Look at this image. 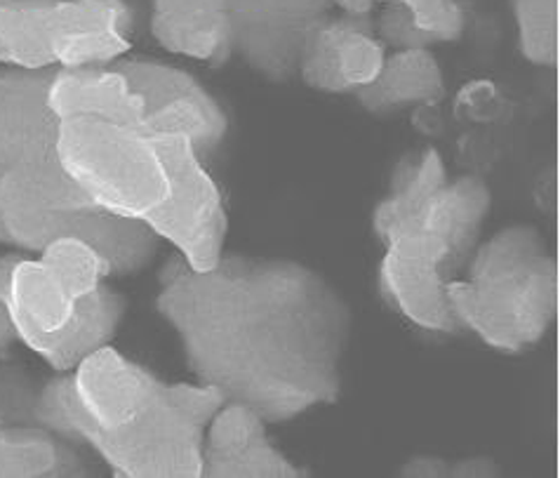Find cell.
<instances>
[{
  "label": "cell",
  "instance_id": "6da1fadb",
  "mask_svg": "<svg viewBox=\"0 0 560 478\" xmlns=\"http://www.w3.org/2000/svg\"><path fill=\"white\" fill-rule=\"evenodd\" d=\"M155 310L200 384L290 422L341 394L351 312L320 273L292 259L222 255L208 271L182 257L161 271Z\"/></svg>",
  "mask_w": 560,
  "mask_h": 478
},
{
  "label": "cell",
  "instance_id": "7a4b0ae2",
  "mask_svg": "<svg viewBox=\"0 0 560 478\" xmlns=\"http://www.w3.org/2000/svg\"><path fill=\"white\" fill-rule=\"evenodd\" d=\"M224 404L210 384H167L106 345L40 384L34 424L95 451L118 478H198Z\"/></svg>",
  "mask_w": 560,
  "mask_h": 478
},
{
  "label": "cell",
  "instance_id": "3957f363",
  "mask_svg": "<svg viewBox=\"0 0 560 478\" xmlns=\"http://www.w3.org/2000/svg\"><path fill=\"white\" fill-rule=\"evenodd\" d=\"M464 330L497 351L539 345L556 318L558 269L533 226H506L474 253L466 281H447Z\"/></svg>",
  "mask_w": 560,
  "mask_h": 478
},
{
  "label": "cell",
  "instance_id": "277c9868",
  "mask_svg": "<svg viewBox=\"0 0 560 478\" xmlns=\"http://www.w3.org/2000/svg\"><path fill=\"white\" fill-rule=\"evenodd\" d=\"M0 229L3 245L38 255L57 238H81L106 259L112 276L142 271L159 248L144 222L100 208L59 159L0 175Z\"/></svg>",
  "mask_w": 560,
  "mask_h": 478
},
{
  "label": "cell",
  "instance_id": "5b68a950",
  "mask_svg": "<svg viewBox=\"0 0 560 478\" xmlns=\"http://www.w3.org/2000/svg\"><path fill=\"white\" fill-rule=\"evenodd\" d=\"M5 304L20 342L57 373H71L106 347L126 314V298L106 283L83 300H71L43 261L28 257L12 269Z\"/></svg>",
  "mask_w": 560,
  "mask_h": 478
},
{
  "label": "cell",
  "instance_id": "8992f818",
  "mask_svg": "<svg viewBox=\"0 0 560 478\" xmlns=\"http://www.w3.org/2000/svg\"><path fill=\"white\" fill-rule=\"evenodd\" d=\"M59 161L100 208L120 218L144 222L170 191L161 153L139 128L100 118L61 120Z\"/></svg>",
  "mask_w": 560,
  "mask_h": 478
},
{
  "label": "cell",
  "instance_id": "52a82bcc",
  "mask_svg": "<svg viewBox=\"0 0 560 478\" xmlns=\"http://www.w3.org/2000/svg\"><path fill=\"white\" fill-rule=\"evenodd\" d=\"M151 142L167 170L170 191L144 224L173 243L191 269L208 271L222 259L229 231L222 191L186 137H151Z\"/></svg>",
  "mask_w": 560,
  "mask_h": 478
},
{
  "label": "cell",
  "instance_id": "ba28073f",
  "mask_svg": "<svg viewBox=\"0 0 560 478\" xmlns=\"http://www.w3.org/2000/svg\"><path fill=\"white\" fill-rule=\"evenodd\" d=\"M114 67L144 104L139 130L147 137H186L200 156L220 149L229 132L226 112L191 73L147 59H118Z\"/></svg>",
  "mask_w": 560,
  "mask_h": 478
},
{
  "label": "cell",
  "instance_id": "9c48e42d",
  "mask_svg": "<svg viewBox=\"0 0 560 478\" xmlns=\"http://www.w3.org/2000/svg\"><path fill=\"white\" fill-rule=\"evenodd\" d=\"M384 243L386 253L380 267L382 298L417 328L443 335L462 333V323L447 298L453 267L445 245L419 226L400 229Z\"/></svg>",
  "mask_w": 560,
  "mask_h": 478
},
{
  "label": "cell",
  "instance_id": "30bf717a",
  "mask_svg": "<svg viewBox=\"0 0 560 478\" xmlns=\"http://www.w3.org/2000/svg\"><path fill=\"white\" fill-rule=\"evenodd\" d=\"M233 53L269 81L300 75L302 59L320 24L323 0H226Z\"/></svg>",
  "mask_w": 560,
  "mask_h": 478
},
{
  "label": "cell",
  "instance_id": "8fae6325",
  "mask_svg": "<svg viewBox=\"0 0 560 478\" xmlns=\"http://www.w3.org/2000/svg\"><path fill=\"white\" fill-rule=\"evenodd\" d=\"M55 71H0V175L59 159L61 120L48 100Z\"/></svg>",
  "mask_w": 560,
  "mask_h": 478
},
{
  "label": "cell",
  "instance_id": "7c38bea8",
  "mask_svg": "<svg viewBox=\"0 0 560 478\" xmlns=\"http://www.w3.org/2000/svg\"><path fill=\"white\" fill-rule=\"evenodd\" d=\"M384 43L368 14L328 20L311 38L300 75L306 85L323 92H355L377 79L384 65Z\"/></svg>",
  "mask_w": 560,
  "mask_h": 478
},
{
  "label": "cell",
  "instance_id": "4fadbf2b",
  "mask_svg": "<svg viewBox=\"0 0 560 478\" xmlns=\"http://www.w3.org/2000/svg\"><path fill=\"white\" fill-rule=\"evenodd\" d=\"M304 474L269 441L267 422L253 408L226 400L214 412L203 441V476L300 478Z\"/></svg>",
  "mask_w": 560,
  "mask_h": 478
},
{
  "label": "cell",
  "instance_id": "5bb4252c",
  "mask_svg": "<svg viewBox=\"0 0 560 478\" xmlns=\"http://www.w3.org/2000/svg\"><path fill=\"white\" fill-rule=\"evenodd\" d=\"M48 100L59 120L100 118L139 128L144 118L142 100L116 67L57 69Z\"/></svg>",
  "mask_w": 560,
  "mask_h": 478
},
{
  "label": "cell",
  "instance_id": "9a60e30c",
  "mask_svg": "<svg viewBox=\"0 0 560 478\" xmlns=\"http://www.w3.org/2000/svg\"><path fill=\"white\" fill-rule=\"evenodd\" d=\"M151 34L167 53L212 67L233 55L226 0H153Z\"/></svg>",
  "mask_w": 560,
  "mask_h": 478
},
{
  "label": "cell",
  "instance_id": "2e32d148",
  "mask_svg": "<svg viewBox=\"0 0 560 478\" xmlns=\"http://www.w3.org/2000/svg\"><path fill=\"white\" fill-rule=\"evenodd\" d=\"M490 203V189L483 179L459 177L455 182H445L408 226H419L439 238L450 253V267L455 273L471 257Z\"/></svg>",
  "mask_w": 560,
  "mask_h": 478
},
{
  "label": "cell",
  "instance_id": "e0dca14e",
  "mask_svg": "<svg viewBox=\"0 0 560 478\" xmlns=\"http://www.w3.org/2000/svg\"><path fill=\"white\" fill-rule=\"evenodd\" d=\"M81 445L34 424L0 427V478H81L90 476Z\"/></svg>",
  "mask_w": 560,
  "mask_h": 478
},
{
  "label": "cell",
  "instance_id": "ac0fdd59",
  "mask_svg": "<svg viewBox=\"0 0 560 478\" xmlns=\"http://www.w3.org/2000/svg\"><path fill=\"white\" fill-rule=\"evenodd\" d=\"M353 95L368 112L375 114L439 102L445 95L443 69L429 48L396 50L384 59L377 79L355 90Z\"/></svg>",
  "mask_w": 560,
  "mask_h": 478
},
{
  "label": "cell",
  "instance_id": "d6986e66",
  "mask_svg": "<svg viewBox=\"0 0 560 478\" xmlns=\"http://www.w3.org/2000/svg\"><path fill=\"white\" fill-rule=\"evenodd\" d=\"M445 182V163L435 149H427L417 159H402L396 167L392 191L375 210V234L386 241L398 229L408 226Z\"/></svg>",
  "mask_w": 560,
  "mask_h": 478
},
{
  "label": "cell",
  "instance_id": "ffe728a7",
  "mask_svg": "<svg viewBox=\"0 0 560 478\" xmlns=\"http://www.w3.org/2000/svg\"><path fill=\"white\" fill-rule=\"evenodd\" d=\"M50 0H0V61L12 69H52Z\"/></svg>",
  "mask_w": 560,
  "mask_h": 478
},
{
  "label": "cell",
  "instance_id": "44dd1931",
  "mask_svg": "<svg viewBox=\"0 0 560 478\" xmlns=\"http://www.w3.org/2000/svg\"><path fill=\"white\" fill-rule=\"evenodd\" d=\"M38 259L71 300H83L112 279L106 259L81 238H57Z\"/></svg>",
  "mask_w": 560,
  "mask_h": 478
},
{
  "label": "cell",
  "instance_id": "7402d4cb",
  "mask_svg": "<svg viewBox=\"0 0 560 478\" xmlns=\"http://www.w3.org/2000/svg\"><path fill=\"white\" fill-rule=\"evenodd\" d=\"M518 45L527 61L553 67L558 61V0H511Z\"/></svg>",
  "mask_w": 560,
  "mask_h": 478
},
{
  "label": "cell",
  "instance_id": "603a6c76",
  "mask_svg": "<svg viewBox=\"0 0 560 478\" xmlns=\"http://www.w3.org/2000/svg\"><path fill=\"white\" fill-rule=\"evenodd\" d=\"M38 392L40 384L26 368L0 361V427L34 424Z\"/></svg>",
  "mask_w": 560,
  "mask_h": 478
},
{
  "label": "cell",
  "instance_id": "cb8c5ba5",
  "mask_svg": "<svg viewBox=\"0 0 560 478\" xmlns=\"http://www.w3.org/2000/svg\"><path fill=\"white\" fill-rule=\"evenodd\" d=\"M375 3V0H368ZM398 3L412 14L417 28H422L435 43L457 40L464 31V12L457 0H382Z\"/></svg>",
  "mask_w": 560,
  "mask_h": 478
},
{
  "label": "cell",
  "instance_id": "d4e9b609",
  "mask_svg": "<svg viewBox=\"0 0 560 478\" xmlns=\"http://www.w3.org/2000/svg\"><path fill=\"white\" fill-rule=\"evenodd\" d=\"M375 31L382 43L394 45L396 50L429 48V45L435 43L429 34H424L422 28H417V24L412 22V14L398 3H388V8L382 12Z\"/></svg>",
  "mask_w": 560,
  "mask_h": 478
},
{
  "label": "cell",
  "instance_id": "484cf974",
  "mask_svg": "<svg viewBox=\"0 0 560 478\" xmlns=\"http://www.w3.org/2000/svg\"><path fill=\"white\" fill-rule=\"evenodd\" d=\"M490 476H500V467H497L488 457H469V459L450 462V469H447V478H490Z\"/></svg>",
  "mask_w": 560,
  "mask_h": 478
},
{
  "label": "cell",
  "instance_id": "4316f807",
  "mask_svg": "<svg viewBox=\"0 0 560 478\" xmlns=\"http://www.w3.org/2000/svg\"><path fill=\"white\" fill-rule=\"evenodd\" d=\"M18 339L20 337H18V330H14V326H12L8 304H5L3 298H0V361H8L10 359L12 345L18 342Z\"/></svg>",
  "mask_w": 560,
  "mask_h": 478
},
{
  "label": "cell",
  "instance_id": "83f0119b",
  "mask_svg": "<svg viewBox=\"0 0 560 478\" xmlns=\"http://www.w3.org/2000/svg\"><path fill=\"white\" fill-rule=\"evenodd\" d=\"M323 3H332L349 14H370L372 10V3H368V0H323Z\"/></svg>",
  "mask_w": 560,
  "mask_h": 478
},
{
  "label": "cell",
  "instance_id": "f1b7e54d",
  "mask_svg": "<svg viewBox=\"0 0 560 478\" xmlns=\"http://www.w3.org/2000/svg\"><path fill=\"white\" fill-rule=\"evenodd\" d=\"M0 243H3V229H0Z\"/></svg>",
  "mask_w": 560,
  "mask_h": 478
}]
</instances>
